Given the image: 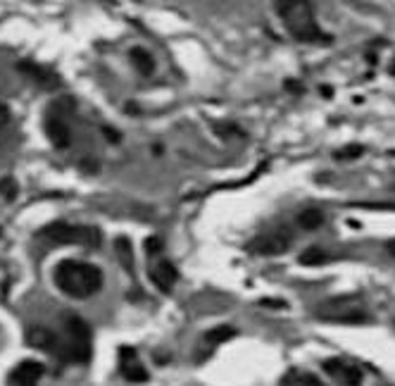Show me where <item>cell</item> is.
I'll return each instance as SVG.
<instances>
[{"mask_svg":"<svg viewBox=\"0 0 395 386\" xmlns=\"http://www.w3.org/2000/svg\"><path fill=\"white\" fill-rule=\"evenodd\" d=\"M55 286L70 298H91L103 289V270L91 263L79 260H62L55 267Z\"/></svg>","mask_w":395,"mask_h":386,"instance_id":"obj_1","label":"cell"},{"mask_svg":"<svg viewBox=\"0 0 395 386\" xmlns=\"http://www.w3.org/2000/svg\"><path fill=\"white\" fill-rule=\"evenodd\" d=\"M279 15L284 17L288 31L296 36L298 41L317 43L324 39L322 29L317 27L312 10L307 0H279Z\"/></svg>","mask_w":395,"mask_h":386,"instance_id":"obj_2","label":"cell"},{"mask_svg":"<svg viewBox=\"0 0 395 386\" xmlns=\"http://www.w3.org/2000/svg\"><path fill=\"white\" fill-rule=\"evenodd\" d=\"M39 239H46L48 244L55 246H84V248H98L100 246V232L96 227H74L67 222H50L41 232H36Z\"/></svg>","mask_w":395,"mask_h":386,"instance_id":"obj_3","label":"cell"},{"mask_svg":"<svg viewBox=\"0 0 395 386\" xmlns=\"http://www.w3.org/2000/svg\"><path fill=\"white\" fill-rule=\"evenodd\" d=\"M317 315L329 322H350V325L367 322V315L360 310L355 298H336V301H329L317 310Z\"/></svg>","mask_w":395,"mask_h":386,"instance_id":"obj_4","label":"cell"},{"mask_svg":"<svg viewBox=\"0 0 395 386\" xmlns=\"http://www.w3.org/2000/svg\"><path fill=\"white\" fill-rule=\"evenodd\" d=\"M293 244V234L288 229H272V232L257 236V239L250 244V251L257 255H284Z\"/></svg>","mask_w":395,"mask_h":386,"instance_id":"obj_5","label":"cell"},{"mask_svg":"<svg viewBox=\"0 0 395 386\" xmlns=\"http://www.w3.org/2000/svg\"><path fill=\"white\" fill-rule=\"evenodd\" d=\"M119 370H122L124 379H129V382H139V384L148 382V370L141 365L136 348H129V346L119 348Z\"/></svg>","mask_w":395,"mask_h":386,"instance_id":"obj_6","label":"cell"},{"mask_svg":"<svg viewBox=\"0 0 395 386\" xmlns=\"http://www.w3.org/2000/svg\"><path fill=\"white\" fill-rule=\"evenodd\" d=\"M43 375H46V367H43V365L39 363V360H22V363L10 372L8 382H10V384L31 386V384L41 382Z\"/></svg>","mask_w":395,"mask_h":386,"instance_id":"obj_7","label":"cell"},{"mask_svg":"<svg viewBox=\"0 0 395 386\" xmlns=\"http://www.w3.org/2000/svg\"><path fill=\"white\" fill-rule=\"evenodd\" d=\"M150 279H153V284L158 286L162 294H172V289L179 282V272L169 260H160V263H155L153 270H150Z\"/></svg>","mask_w":395,"mask_h":386,"instance_id":"obj_8","label":"cell"},{"mask_svg":"<svg viewBox=\"0 0 395 386\" xmlns=\"http://www.w3.org/2000/svg\"><path fill=\"white\" fill-rule=\"evenodd\" d=\"M43 129H46L48 141L53 143L55 148H70L72 134H70V127H67L62 117L48 115L46 117V127H43Z\"/></svg>","mask_w":395,"mask_h":386,"instance_id":"obj_9","label":"cell"},{"mask_svg":"<svg viewBox=\"0 0 395 386\" xmlns=\"http://www.w3.org/2000/svg\"><path fill=\"white\" fill-rule=\"evenodd\" d=\"M324 370H326V375H331L334 379H338V382H343V384H360L362 382V372L357 370V367L353 365H346L343 360H326L324 363Z\"/></svg>","mask_w":395,"mask_h":386,"instance_id":"obj_10","label":"cell"},{"mask_svg":"<svg viewBox=\"0 0 395 386\" xmlns=\"http://www.w3.org/2000/svg\"><path fill=\"white\" fill-rule=\"evenodd\" d=\"M17 70H20L22 74H27V77H31L36 84H41L43 89H55V86L60 84V79L55 77L53 72L46 70V67H41V65H34V62H20Z\"/></svg>","mask_w":395,"mask_h":386,"instance_id":"obj_11","label":"cell"},{"mask_svg":"<svg viewBox=\"0 0 395 386\" xmlns=\"http://www.w3.org/2000/svg\"><path fill=\"white\" fill-rule=\"evenodd\" d=\"M27 341H29V346L39 348V351H55V346H58V336L50 332V329H43V327L29 329Z\"/></svg>","mask_w":395,"mask_h":386,"instance_id":"obj_12","label":"cell"},{"mask_svg":"<svg viewBox=\"0 0 395 386\" xmlns=\"http://www.w3.org/2000/svg\"><path fill=\"white\" fill-rule=\"evenodd\" d=\"M65 329H67V336L74 341H91V327L86 325L79 315H67Z\"/></svg>","mask_w":395,"mask_h":386,"instance_id":"obj_13","label":"cell"},{"mask_svg":"<svg viewBox=\"0 0 395 386\" xmlns=\"http://www.w3.org/2000/svg\"><path fill=\"white\" fill-rule=\"evenodd\" d=\"M129 58H131L134 67L143 74V77H148V74L155 72V60H153V55L146 51V48H131Z\"/></svg>","mask_w":395,"mask_h":386,"instance_id":"obj_14","label":"cell"},{"mask_svg":"<svg viewBox=\"0 0 395 386\" xmlns=\"http://www.w3.org/2000/svg\"><path fill=\"white\" fill-rule=\"evenodd\" d=\"M234 336H236L234 327H215V329H210V332L205 334L203 344L208 346V351H212L215 346L224 344V341H229V339H234Z\"/></svg>","mask_w":395,"mask_h":386,"instance_id":"obj_15","label":"cell"},{"mask_svg":"<svg viewBox=\"0 0 395 386\" xmlns=\"http://www.w3.org/2000/svg\"><path fill=\"white\" fill-rule=\"evenodd\" d=\"M298 224L303 229H307V232H315V229H319L324 224V213L319 208H307L298 215Z\"/></svg>","mask_w":395,"mask_h":386,"instance_id":"obj_16","label":"cell"},{"mask_svg":"<svg viewBox=\"0 0 395 386\" xmlns=\"http://www.w3.org/2000/svg\"><path fill=\"white\" fill-rule=\"evenodd\" d=\"M115 251L119 255V260H122V265H124V270H134V251H131V244L127 239H117L115 241Z\"/></svg>","mask_w":395,"mask_h":386,"instance_id":"obj_17","label":"cell"},{"mask_svg":"<svg viewBox=\"0 0 395 386\" xmlns=\"http://www.w3.org/2000/svg\"><path fill=\"white\" fill-rule=\"evenodd\" d=\"M326 263H331V258L324 251H319V248H307V251L300 255V265H305V267L326 265Z\"/></svg>","mask_w":395,"mask_h":386,"instance_id":"obj_18","label":"cell"},{"mask_svg":"<svg viewBox=\"0 0 395 386\" xmlns=\"http://www.w3.org/2000/svg\"><path fill=\"white\" fill-rule=\"evenodd\" d=\"M17 193H20V186H17L15 179H12V177L0 179V196H3L5 201L12 203L17 198Z\"/></svg>","mask_w":395,"mask_h":386,"instance_id":"obj_19","label":"cell"},{"mask_svg":"<svg viewBox=\"0 0 395 386\" xmlns=\"http://www.w3.org/2000/svg\"><path fill=\"white\" fill-rule=\"evenodd\" d=\"M362 153H365V148L362 146H350V148H343V151H336L334 158L336 160H348V158H360Z\"/></svg>","mask_w":395,"mask_h":386,"instance_id":"obj_20","label":"cell"},{"mask_svg":"<svg viewBox=\"0 0 395 386\" xmlns=\"http://www.w3.org/2000/svg\"><path fill=\"white\" fill-rule=\"evenodd\" d=\"M281 382L284 384H319V379L312 375H300V377H284Z\"/></svg>","mask_w":395,"mask_h":386,"instance_id":"obj_21","label":"cell"},{"mask_svg":"<svg viewBox=\"0 0 395 386\" xmlns=\"http://www.w3.org/2000/svg\"><path fill=\"white\" fill-rule=\"evenodd\" d=\"M162 251V241L158 239V236H150V239H146V253L148 255H155Z\"/></svg>","mask_w":395,"mask_h":386,"instance_id":"obj_22","label":"cell"},{"mask_svg":"<svg viewBox=\"0 0 395 386\" xmlns=\"http://www.w3.org/2000/svg\"><path fill=\"white\" fill-rule=\"evenodd\" d=\"M10 120V112H8V105L5 103H0V127H3L5 122Z\"/></svg>","mask_w":395,"mask_h":386,"instance_id":"obj_23","label":"cell"},{"mask_svg":"<svg viewBox=\"0 0 395 386\" xmlns=\"http://www.w3.org/2000/svg\"><path fill=\"white\" fill-rule=\"evenodd\" d=\"M286 86H288V91H291V93H303V84L293 82V79H288Z\"/></svg>","mask_w":395,"mask_h":386,"instance_id":"obj_24","label":"cell"},{"mask_svg":"<svg viewBox=\"0 0 395 386\" xmlns=\"http://www.w3.org/2000/svg\"><path fill=\"white\" fill-rule=\"evenodd\" d=\"M103 134L108 136V139H110L112 143H117V141H119V134H117V132H112L110 127H103Z\"/></svg>","mask_w":395,"mask_h":386,"instance_id":"obj_25","label":"cell"},{"mask_svg":"<svg viewBox=\"0 0 395 386\" xmlns=\"http://www.w3.org/2000/svg\"><path fill=\"white\" fill-rule=\"evenodd\" d=\"M386 251L391 253L393 258H395V239H391V241H388V244H386Z\"/></svg>","mask_w":395,"mask_h":386,"instance_id":"obj_26","label":"cell"},{"mask_svg":"<svg viewBox=\"0 0 395 386\" xmlns=\"http://www.w3.org/2000/svg\"><path fill=\"white\" fill-rule=\"evenodd\" d=\"M0 234H3V229H0Z\"/></svg>","mask_w":395,"mask_h":386,"instance_id":"obj_27","label":"cell"}]
</instances>
